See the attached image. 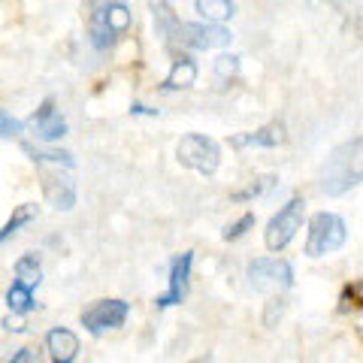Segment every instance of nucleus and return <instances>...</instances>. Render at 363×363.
Listing matches in <instances>:
<instances>
[{"label":"nucleus","instance_id":"obj_2","mask_svg":"<svg viewBox=\"0 0 363 363\" xmlns=\"http://www.w3.org/2000/svg\"><path fill=\"white\" fill-rule=\"evenodd\" d=\"M130 9L124 0H104L88 16V43L94 52H109L130 30Z\"/></svg>","mask_w":363,"mask_h":363},{"label":"nucleus","instance_id":"obj_16","mask_svg":"<svg viewBox=\"0 0 363 363\" xmlns=\"http://www.w3.org/2000/svg\"><path fill=\"white\" fill-rule=\"evenodd\" d=\"M6 306L18 315H28L37 309V303H33V291L28 285H21V281H13V288L6 291Z\"/></svg>","mask_w":363,"mask_h":363},{"label":"nucleus","instance_id":"obj_24","mask_svg":"<svg viewBox=\"0 0 363 363\" xmlns=\"http://www.w3.org/2000/svg\"><path fill=\"white\" fill-rule=\"evenodd\" d=\"M130 112H133V116H157V109L145 106V104H133V106H130Z\"/></svg>","mask_w":363,"mask_h":363},{"label":"nucleus","instance_id":"obj_8","mask_svg":"<svg viewBox=\"0 0 363 363\" xmlns=\"http://www.w3.org/2000/svg\"><path fill=\"white\" fill-rule=\"evenodd\" d=\"M130 306L124 300H97L91 309L82 312V324L91 336H104L106 330H118L128 321Z\"/></svg>","mask_w":363,"mask_h":363},{"label":"nucleus","instance_id":"obj_14","mask_svg":"<svg viewBox=\"0 0 363 363\" xmlns=\"http://www.w3.org/2000/svg\"><path fill=\"white\" fill-rule=\"evenodd\" d=\"M194 13L200 21H212V25H224L227 18L236 16L233 0H194Z\"/></svg>","mask_w":363,"mask_h":363},{"label":"nucleus","instance_id":"obj_10","mask_svg":"<svg viewBox=\"0 0 363 363\" xmlns=\"http://www.w3.org/2000/svg\"><path fill=\"white\" fill-rule=\"evenodd\" d=\"M30 121H33V130H37V136H40V140H45V143H58V140H64V136H67V121L61 116V109L55 106L52 97L43 100Z\"/></svg>","mask_w":363,"mask_h":363},{"label":"nucleus","instance_id":"obj_18","mask_svg":"<svg viewBox=\"0 0 363 363\" xmlns=\"http://www.w3.org/2000/svg\"><path fill=\"white\" fill-rule=\"evenodd\" d=\"M30 218H33V206H28V203H25V206H18L13 218L6 221L4 233H0V242H6V240H9V236H13V233H18V227H25Z\"/></svg>","mask_w":363,"mask_h":363},{"label":"nucleus","instance_id":"obj_1","mask_svg":"<svg viewBox=\"0 0 363 363\" xmlns=\"http://www.w3.org/2000/svg\"><path fill=\"white\" fill-rule=\"evenodd\" d=\"M360 182H363V136L336 145L330 152L321 169V191L330 197H339L345 191L357 188Z\"/></svg>","mask_w":363,"mask_h":363},{"label":"nucleus","instance_id":"obj_4","mask_svg":"<svg viewBox=\"0 0 363 363\" xmlns=\"http://www.w3.org/2000/svg\"><path fill=\"white\" fill-rule=\"evenodd\" d=\"M345 245V221L336 212H318L309 221V240H306V255L324 257Z\"/></svg>","mask_w":363,"mask_h":363},{"label":"nucleus","instance_id":"obj_7","mask_svg":"<svg viewBox=\"0 0 363 363\" xmlns=\"http://www.w3.org/2000/svg\"><path fill=\"white\" fill-rule=\"evenodd\" d=\"M303 197H291L285 206H281L276 215L269 218V224H267V236H264V242H267V248L269 252H281L294 236H297V230H300V224H303Z\"/></svg>","mask_w":363,"mask_h":363},{"label":"nucleus","instance_id":"obj_12","mask_svg":"<svg viewBox=\"0 0 363 363\" xmlns=\"http://www.w3.org/2000/svg\"><path fill=\"white\" fill-rule=\"evenodd\" d=\"M45 351L52 354L55 363H73L76 354H79V339L73 330H67V327H55L45 336Z\"/></svg>","mask_w":363,"mask_h":363},{"label":"nucleus","instance_id":"obj_6","mask_svg":"<svg viewBox=\"0 0 363 363\" xmlns=\"http://www.w3.org/2000/svg\"><path fill=\"white\" fill-rule=\"evenodd\" d=\"M248 276V285L260 294H281L294 285V269L288 260H279V257H260L252 260L245 269Z\"/></svg>","mask_w":363,"mask_h":363},{"label":"nucleus","instance_id":"obj_22","mask_svg":"<svg viewBox=\"0 0 363 363\" xmlns=\"http://www.w3.org/2000/svg\"><path fill=\"white\" fill-rule=\"evenodd\" d=\"M272 185V179H257L255 185H248L245 191H240V194H233V200H248V197H260L264 191Z\"/></svg>","mask_w":363,"mask_h":363},{"label":"nucleus","instance_id":"obj_20","mask_svg":"<svg viewBox=\"0 0 363 363\" xmlns=\"http://www.w3.org/2000/svg\"><path fill=\"white\" fill-rule=\"evenodd\" d=\"M248 227H255V215H252V212L242 215L240 221L227 224V227H224V240H240V236H245V233H248Z\"/></svg>","mask_w":363,"mask_h":363},{"label":"nucleus","instance_id":"obj_23","mask_svg":"<svg viewBox=\"0 0 363 363\" xmlns=\"http://www.w3.org/2000/svg\"><path fill=\"white\" fill-rule=\"evenodd\" d=\"M9 363H43V357H40L33 348H21L18 354H16L13 360H9Z\"/></svg>","mask_w":363,"mask_h":363},{"label":"nucleus","instance_id":"obj_5","mask_svg":"<svg viewBox=\"0 0 363 363\" xmlns=\"http://www.w3.org/2000/svg\"><path fill=\"white\" fill-rule=\"evenodd\" d=\"M176 155H179V164H185L188 169H194L200 176H212L221 164V152L215 140L203 133H188L182 136L179 145H176Z\"/></svg>","mask_w":363,"mask_h":363},{"label":"nucleus","instance_id":"obj_19","mask_svg":"<svg viewBox=\"0 0 363 363\" xmlns=\"http://www.w3.org/2000/svg\"><path fill=\"white\" fill-rule=\"evenodd\" d=\"M236 73H240V58H236V55H221V58L215 61V76H218L221 82H230Z\"/></svg>","mask_w":363,"mask_h":363},{"label":"nucleus","instance_id":"obj_11","mask_svg":"<svg viewBox=\"0 0 363 363\" xmlns=\"http://www.w3.org/2000/svg\"><path fill=\"white\" fill-rule=\"evenodd\" d=\"M194 82H197V64H194V58H191L188 52H179L176 61H173V67H169L167 79H164L161 91H164V94H173V91L191 88Z\"/></svg>","mask_w":363,"mask_h":363},{"label":"nucleus","instance_id":"obj_3","mask_svg":"<svg viewBox=\"0 0 363 363\" xmlns=\"http://www.w3.org/2000/svg\"><path fill=\"white\" fill-rule=\"evenodd\" d=\"M233 33L224 25H212V21H179L173 40L167 45H176L182 52H209L230 45Z\"/></svg>","mask_w":363,"mask_h":363},{"label":"nucleus","instance_id":"obj_21","mask_svg":"<svg viewBox=\"0 0 363 363\" xmlns=\"http://www.w3.org/2000/svg\"><path fill=\"white\" fill-rule=\"evenodd\" d=\"M0 136H4V140H13V136H21V121L9 116V109L0 112Z\"/></svg>","mask_w":363,"mask_h":363},{"label":"nucleus","instance_id":"obj_13","mask_svg":"<svg viewBox=\"0 0 363 363\" xmlns=\"http://www.w3.org/2000/svg\"><path fill=\"white\" fill-rule=\"evenodd\" d=\"M236 149H248V145H260V149H276V145L285 143V124L272 121L267 128H257L252 133H240L230 140Z\"/></svg>","mask_w":363,"mask_h":363},{"label":"nucleus","instance_id":"obj_17","mask_svg":"<svg viewBox=\"0 0 363 363\" xmlns=\"http://www.w3.org/2000/svg\"><path fill=\"white\" fill-rule=\"evenodd\" d=\"M16 281H21V285H28L30 291L43 281V269H40V260L33 255H25L16 260Z\"/></svg>","mask_w":363,"mask_h":363},{"label":"nucleus","instance_id":"obj_15","mask_svg":"<svg viewBox=\"0 0 363 363\" xmlns=\"http://www.w3.org/2000/svg\"><path fill=\"white\" fill-rule=\"evenodd\" d=\"M45 194H49V200L58 209H73V203H76L73 182H67L61 176H45Z\"/></svg>","mask_w":363,"mask_h":363},{"label":"nucleus","instance_id":"obj_9","mask_svg":"<svg viewBox=\"0 0 363 363\" xmlns=\"http://www.w3.org/2000/svg\"><path fill=\"white\" fill-rule=\"evenodd\" d=\"M191 267H194V255H191V252L173 257V264H169V288H167V294H161V297L155 300L157 309H167V306H179L182 300H185V294H188V279H191Z\"/></svg>","mask_w":363,"mask_h":363}]
</instances>
